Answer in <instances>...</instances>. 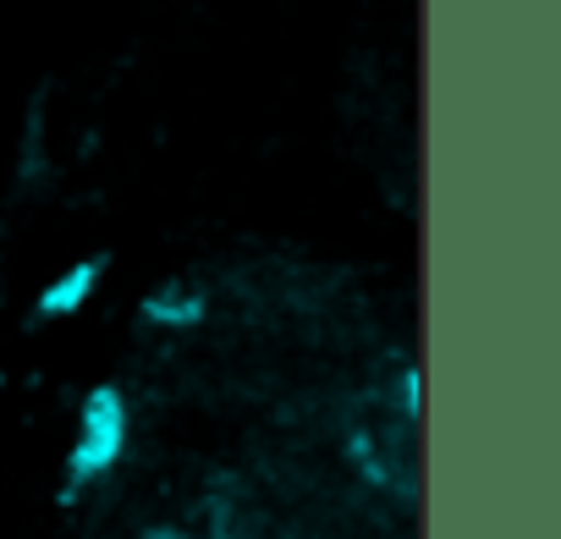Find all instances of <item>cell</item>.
<instances>
[{"mask_svg": "<svg viewBox=\"0 0 561 539\" xmlns=\"http://www.w3.org/2000/svg\"><path fill=\"white\" fill-rule=\"evenodd\" d=\"M105 270H111V259L105 253H83V259H72V264H61L56 276L34 293V325H61V320H78L89 303H94V293H100V282H105Z\"/></svg>", "mask_w": 561, "mask_h": 539, "instance_id": "3", "label": "cell"}, {"mask_svg": "<svg viewBox=\"0 0 561 539\" xmlns=\"http://www.w3.org/2000/svg\"><path fill=\"white\" fill-rule=\"evenodd\" d=\"M50 176V94L39 89L28 100V116H23V138H18V182L23 187H39Z\"/></svg>", "mask_w": 561, "mask_h": 539, "instance_id": "4", "label": "cell"}, {"mask_svg": "<svg viewBox=\"0 0 561 539\" xmlns=\"http://www.w3.org/2000/svg\"><path fill=\"white\" fill-rule=\"evenodd\" d=\"M133 451V397L116 380H100L83 391L78 402V424H72V446L61 457V501H83L89 490H100Z\"/></svg>", "mask_w": 561, "mask_h": 539, "instance_id": "1", "label": "cell"}, {"mask_svg": "<svg viewBox=\"0 0 561 539\" xmlns=\"http://www.w3.org/2000/svg\"><path fill=\"white\" fill-rule=\"evenodd\" d=\"M138 539H193V534L176 523H149V528H138Z\"/></svg>", "mask_w": 561, "mask_h": 539, "instance_id": "5", "label": "cell"}, {"mask_svg": "<svg viewBox=\"0 0 561 539\" xmlns=\"http://www.w3.org/2000/svg\"><path fill=\"white\" fill-rule=\"evenodd\" d=\"M209 320V287L193 276H165L138 298V325L154 336H193Z\"/></svg>", "mask_w": 561, "mask_h": 539, "instance_id": "2", "label": "cell"}]
</instances>
